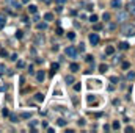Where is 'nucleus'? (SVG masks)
Segmentation results:
<instances>
[{"label":"nucleus","instance_id":"f257e3e1","mask_svg":"<svg viewBox=\"0 0 135 133\" xmlns=\"http://www.w3.org/2000/svg\"><path fill=\"white\" fill-rule=\"evenodd\" d=\"M77 49L75 47H72V45H68L66 49H65V55L69 57V58H77Z\"/></svg>","mask_w":135,"mask_h":133},{"label":"nucleus","instance_id":"f03ea898","mask_svg":"<svg viewBox=\"0 0 135 133\" xmlns=\"http://www.w3.org/2000/svg\"><path fill=\"white\" fill-rule=\"evenodd\" d=\"M123 33L126 36H134L135 34V25H124L123 27Z\"/></svg>","mask_w":135,"mask_h":133},{"label":"nucleus","instance_id":"7ed1b4c3","mask_svg":"<svg viewBox=\"0 0 135 133\" xmlns=\"http://www.w3.org/2000/svg\"><path fill=\"white\" fill-rule=\"evenodd\" d=\"M129 17V13L127 11H119L118 13V22H126Z\"/></svg>","mask_w":135,"mask_h":133},{"label":"nucleus","instance_id":"20e7f679","mask_svg":"<svg viewBox=\"0 0 135 133\" xmlns=\"http://www.w3.org/2000/svg\"><path fill=\"white\" fill-rule=\"evenodd\" d=\"M90 42H91L93 45L99 44V36H98V33H91L90 34Z\"/></svg>","mask_w":135,"mask_h":133},{"label":"nucleus","instance_id":"39448f33","mask_svg":"<svg viewBox=\"0 0 135 133\" xmlns=\"http://www.w3.org/2000/svg\"><path fill=\"white\" fill-rule=\"evenodd\" d=\"M121 5H123L121 0H112V3H110V6H112V8H116V9L121 8Z\"/></svg>","mask_w":135,"mask_h":133},{"label":"nucleus","instance_id":"423d86ee","mask_svg":"<svg viewBox=\"0 0 135 133\" xmlns=\"http://www.w3.org/2000/svg\"><path fill=\"white\" fill-rule=\"evenodd\" d=\"M44 78H46V74H44L42 70H39V72L36 74V80H38V81H44Z\"/></svg>","mask_w":135,"mask_h":133},{"label":"nucleus","instance_id":"0eeeda50","mask_svg":"<svg viewBox=\"0 0 135 133\" xmlns=\"http://www.w3.org/2000/svg\"><path fill=\"white\" fill-rule=\"evenodd\" d=\"M44 21H47V22L54 21V14H52V13H46V14H44Z\"/></svg>","mask_w":135,"mask_h":133},{"label":"nucleus","instance_id":"6e6552de","mask_svg":"<svg viewBox=\"0 0 135 133\" xmlns=\"http://www.w3.org/2000/svg\"><path fill=\"white\" fill-rule=\"evenodd\" d=\"M113 52H115V49H113L112 45H108V47L105 49V55H113Z\"/></svg>","mask_w":135,"mask_h":133},{"label":"nucleus","instance_id":"1a4fd4ad","mask_svg":"<svg viewBox=\"0 0 135 133\" xmlns=\"http://www.w3.org/2000/svg\"><path fill=\"white\" fill-rule=\"evenodd\" d=\"M127 11L135 14V5H134V3H129V5H127Z\"/></svg>","mask_w":135,"mask_h":133},{"label":"nucleus","instance_id":"9d476101","mask_svg":"<svg viewBox=\"0 0 135 133\" xmlns=\"http://www.w3.org/2000/svg\"><path fill=\"white\" fill-rule=\"evenodd\" d=\"M35 99L38 100V102H42V100H44V96H42L41 93H38V94H35Z\"/></svg>","mask_w":135,"mask_h":133},{"label":"nucleus","instance_id":"9b49d317","mask_svg":"<svg viewBox=\"0 0 135 133\" xmlns=\"http://www.w3.org/2000/svg\"><path fill=\"white\" fill-rule=\"evenodd\" d=\"M119 49H121V50H127V49H129V44H127V42H121V44H119Z\"/></svg>","mask_w":135,"mask_h":133},{"label":"nucleus","instance_id":"f8f14e48","mask_svg":"<svg viewBox=\"0 0 135 133\" xmlns=\"http://www.w3.org/2000/svg\"><path fill=\"white\" fill-rule=\"evenodd\" d=\"M57 124H58V125H60V127H65V125H66V121H65V119H63V117H60V119H58V121H57Z\"/></svg>","mask_w":135,"mask_h":133},{"label":"nucleus","instance_id":"ddd939ff","mask_svg":"<svg viewBox=\"0 0 135 133\" xmlns=\"http://www.w3.org/2000/svg\"><path fill=\"white\" fill-rule=\"evenodd\" d=\"M36 9H38V8H36L35 5H30V6H28V13H32V14H36Z\"/></svg>","mask_w":135,"mask_h":133},{"label":"nucleus","instance_id":"4468645a","mask_svg":"<svg viewBox=\"0 0 135 133\" xmlns=\"http://www.w3.org/2000/svg\"><path fill=\"white\" fill-rule=\"evenodd\" d=\"M69 69H71L72 72H77V70H79V64H75V63H72V64L69 66Z\"/></svg>","mask_w":135,"mask_h":133},{"label":"nucleus","instance_id":"2eb2a0df","mask_svg":"<svg viewBox=\"0 0 135 133\" xmlns=\"http://www.w3.org/2000/svg\"><path fill=\"white\" fill-rule=\"evenodd\" d=\"M66 83H68V85L74 83V77H72V75H68V77H66Z\"/></svg>","mask_w":135,"mask_h":133},{"label":"nucleus","instance_id":"dca6fc26","mask_svg":"<svg viewBox=\"0 0 135 133\" xmlns=\"http://www.w3.org/2000/svg\"><path fill=\"white\" fill-rule=\"evenodd\" d=\"M127 80H135V72H127Z\"/></svg>","mask_w":135,"mask_h":133},{"label":"nucleus","instance_id":"f3484780","mask_svg":"<svg viewBox=\"0 0 135 133\" xmlns=\"http://www.w3.org/2000/svg\"><path fill=\"white\" fill-rule=\"evenodd\" d=\"M90 22H93V24H94V22H98V16H96V14H93V16L90 17Z\"/></svg>","mask_w":135,"mask_h":133},{"label":"nucleus","instance_id":"a211bd4d","mask_svg":"<svg viewBox=\"0 0 135 133\" xmlns=\"http://www.w3.org/2000/svg\"><path fill=\"white\" fill-rule=\"evenodd\" d=\"M105 70H107V66H105V64H101V66H99V72H102V74H104Z\"/></svg>","mask_w":135,"mask_h":133},{"label":"nucleus","instance_id":"6ab92c4d","mask_svg":"<svg viewBox=\"0 0 135 133\" xmlns=\"http://www.w3.org/2000/svg\"><path fill=\"white\" fill-rule=\"evenodd\" d=\"M102 19H104V21H108V19H110V14H108V13H104V14H102Z\"/></svg>","mask_w":135,"mask_h":133},{"label":"nucleus","instance_id":"aec40b11","mask_svg":"<svg viewBox=\"0 0 135 133\" xmlns=\"http://www.w3.org/2000/svg\"><path fill=\"white\" fill-rule=\"evenodd\" d=\"M38 28H39V30H46L47 25H46V24H38Z\"/></svg>","mask_w":135,"mask_h":133},{"label":"nucleus","instance_id":"412c9836","mask_svg":"<svg viewBox=\"0 0 135 133\" xmlns=\"http://www.w3.org/2000/svg\"><path fill=\"white\" fill-rule=\"evenodd\" d=\"M21 116H22L24 119H30V116H32V114H30V113H22Z\"/></svg>","mask_w":135,"mask_h":133},{"label":"nucleus","instance_id":"4be33fe9","mask_svg":"<svg viewBox=\"0 0 135 133\" xmlns=\"http://www.w3.org/2000/svg\"><path fill=\"white\" fill-rule=\"evenodd\" d=\"M9 119H11V122H17V116H16V114H11Z\"/></svg>","mask_w":135,"mask_h":133},{"label":"nucleus","instance_id":"5701e85b","mask_svg":"<svg viewBox=\"0 0 135 133\" xmlns=\"http://www.w3.org/2000/svg\"><path fill=\"white\" fill-rule=\"evenodd\" d=\"M83 50H85V45H83V44H80V45L77 47V52H83Z\"/></svg>","mask_w":135,"mask_h":133},{"label":"nucleus","instance_id":"b1692460","mask_svg":"<svg viewBox=\"0 0 135 133\" xmlns=\"http://www.w3.org/2000/svg\"><path fill=\"white\" fill-rule=\"evenodd\" d=\"M0 57H8V52L2 49V50H0Z\"/></svg>","mask_w":135,"mask_h":133},{"label":"nucleus","instance_id":"393cba45","mask_svg":"<svg viewBox=\"0 0 135 133\" xmlns=\"http://www.w3.org/2000/svg\"><path fill=\"white\" fill-rule=\"evenodd\" d=\"M57 69H58V64H57V63H54V64H52V72H55Z\"/></svg>","mask_w":135,"mask_h":133},{"label":"nucleus","instance_id":"a878e982","mask_svg":"<svg viewBox=\"0 0 135 133\" xmlns=\"http://www.w3.org/2000/svg\"><path fill=\"white\" fill-rule=\"evenodd\" d=\"M6 69H5V64H0V74H3Z\"/></svg>","mask_w":135,"mask_h":133},{"label":"nucleus","instance_id":"bb28decb","mask_svg":"<svg viewBox=\"0 0 135 133\" xmlns=\"http://www.w3.org/2000/svg\"><path fill=\"white\" fill-rule=\"evenodd\" d=\"M68 38H69V39H71V41H72V39H74V38H75V34H74V33H68Z\"/></svg>","mask_w":135,"mask_h":133},{"label":"nucleus","instance_id":"cd10ccee","mask_svg":"<svg viewBox=\"0 0 135 133\" xmlns=\"http://www.w3.org/2000/svg\"><path fill=\"white\" fill-rule=\"evenodd\" d=\"M85 60H86V61H88V63H91V61H93V57H91V55H88V57H86V58H85Z\"/></svg>","mask_w":135,"mask_h":133},{"label":"nucleus","instance_id":"c85d7f7f","mask_svg":"<svg viewBox=\"0 0 135 133\" xmlns=\"http://www.w3.org/2000/svg\"><path fill=\"white\" fill-rule=\"evenodd\" d=\"M113 129H119V122H118V121L113 122Z\"/></svg>","mask_w":135,"mask_h":133},{"label":"nucleus","instance_id":"c756f323","mask_svg":"<svg viewBox=\"0 0 135 133\" xmlns=\"http://www.w3.org/2000/svg\"><path fill=\"white\" fill-rule=\"evenodd\" d=\"M126 132H127V133H132V132H134V129H132V127H126Z\"/></svg>","mask_w":135,"mask_h":133},{"label":"nucleus","instance_id":"7c9ffc66","mask_svg":"<svg viewBox=\"0 0 135 133\" xmlns=\"http://www.w3.org/2000/svg\"><path fill=\"white\" fill-rule=\"evenodd\" d=\"M129 66H131L129 63H123V69H129Z\"/></svg>","mask_w":135,"mask_h":133},{"label":"nucleus","instance_id":"2f4dec72","mask_svg":"<svg viewBox=\"0 0 135 133\" xmlns=\"http://www.w3.org/2000/svg\"><path fill=\"white\" fill-rule=\"evenodd\" d=\"M25 66V64H24V61H19V63H17V67H24Z\"/></svg>","mask_w":135,"mask_h":133},{"label":"nucleus","instance_id":"473e14b6","mask_svg":"<svg viewBox=\"0 0 135 133\" xmlns=\"http://www.w3.org/2000/svg\"><path fill=\"white\" fill-rule=\"evenodd\" d=\"M8 114H9V113H8V110H6V108H3V116H8Z\"/></svg>","mask_w":135,"mask_h":133},{"label":"nucleus","instance_id":"72a5a7b5","mask_svg":"<svg viewBox=\"0 0 135 133\" xmlns=\"http://www.w3.org/2000/svg\"><path fill=\"white\" fill-rule=\"evenodd\" d=\"M55 2H57V3H58V5H63V3H65V2H66V0H55Z\"/></svg>","mask_w":135,"mask_h":133},{"label":"nucleus","instance_id":"f704fd0d","mask_svg":"<svg viewBox=\"0 0 135 133\" xmlns=\"http://www.w3.org/2000/svg\"><path fill=\"white\" fill-rule=\"evenodd\" d=\"M16 36H17V38L21 39V38H22V32H17V33H16Z\"/></svg>","mask_w":135,"mask_h":133},{"label":"nucleus","instance_id":"c9c22d12","mask_svg":"<svg viewBox=\"0 0 135 133\" xmlns=\"http://www.w3.org/2000/svg\"><path fill=\"white\" fill-rule=\"evenodd\" d=\"M94 100H96V97H91V96L88 97V102H94Z\"/></svg>","mask_w":135,"mask_h":133},{"label":"nucleus","instance_id":"e433bc0d","mask_svg":"<svg viewBox=\"0 0 135 133\" xmlns=\"http://www.w3.org/2000/svg\"><path fill=\"white\" fill-rule=\"evenodd\" d=\"M41 2H44V3H50L52 0H41Z\"/></svg>","mask_w":135,"mask_h":133},{"label":"nucleus","instance_id":"4c0bfd02","mask_svg":"<svg viewBox=\"0 0 135 133\" xmlns=\"http://www.w3.org/2000/svg\"><path fill=\"white\" fill-rule=\"evenodd\" d=\"M28 2H30V0H22V3H28Z\"/></svg>","mask_w":135,"mask_h":133},{"label":"nucleus","instance_id":"58836bf2","mask_svg":"<svg viewBox=\"0 0 135 133\" xmlns=\"http://www.w3.org/2000/svg\"><path fill=\"white\" fill-rule=\"evenodd\" d=\"M13 2H14V0H6V3H13Z\"/></svg>","mask_w":135,"mask_h":133}]
</instances>
